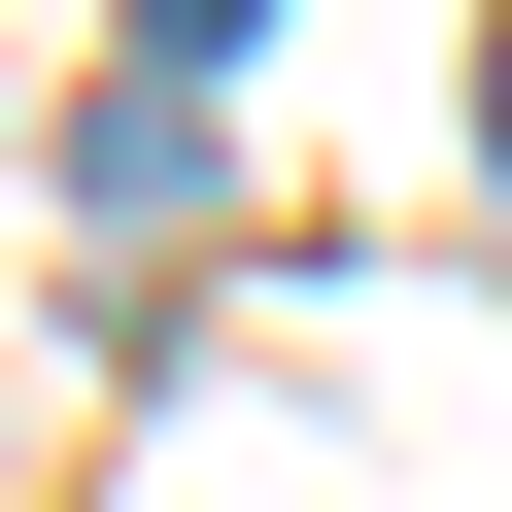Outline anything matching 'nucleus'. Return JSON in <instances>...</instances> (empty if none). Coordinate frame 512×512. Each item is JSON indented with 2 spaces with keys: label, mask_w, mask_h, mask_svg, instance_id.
Wrapping results in <instances>:
<instances>
[{
  "label": "nucleus",
  "mask_w": 512,
  "mask_h": 512,
  "mask_svg": "<svg viewBox=\"0 0 512 512\" xmlns=\"http://www.w3.org/2000/svg\"><path fill=\"white\" fill-rule=\"evenodd\" d=\"M137 35H171V69H205V35H239V0H137Z\"/></svg>",
  "instance_id": "f257e3e1"
},
{
  "label": "nucleus",
  "mask_w": 512,
  "mask_h": 512,
  "mask_svg": "<svg viewBox=\"0 0 512 512\" xmlns=\"http://www.w3.org/2000/svg\"><path fill=\"white\" fill-rule=\"evenodd\" d=\"M478 137H512V69H478Z\"/></svg>",
  "instance_id": "f03ea898"
}]
</instances>
